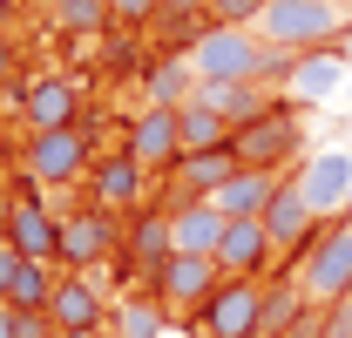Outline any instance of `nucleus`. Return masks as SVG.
Masks as SVG:
<instances>
[{
	"label": "nucleus",
	"instance_id": "nucleus-9",
	"mask_svg": "<svg viewBox=\"0 0 352 338\" xmlns=\"http://www.w3.org/2000/svg\"><path fill=\"white\" fill-rule=\"evenodd\" d=\"M346 82H352L346 47H311V54H292V68H285V102H332Z\"/></svg>",
	"mask_w": 352,
	"mask_h": 338
},
{
	"label": "nucleus",
	"instance_id": "nucleus-20",
	"mask_svg": "<svg viewBox=\"0 0 352 338\" xmlns=\"http://www.w3.org/2000/svg\"><path fill=\"white\" fill-rule=\"evenodd\" d=\"M278 176H285V169H237L230 183H217V190H210V203H217L223 216H264L271 190H278Z\"/></svg>",
	"mask_w": 352,
	"mask_h": 338
},
{
	"label": "nucleus",
	"instance_id": "nucleus-27",
	"mask_svg": "<svg viewBox=\"0 0 352 338\" xmlns=\"http://www.w3.org/2000/svg\"><path fill=\"white\" fill-rule=\"evenodd\" d=\"M156 14H163V0H109L116 27H156Z\"/></svg>",
	"mask_w": 352,
	"mask_h": 338
},
{
	"label": "nucleus",
	"instance_id": "nucleus-34",
	"mask_svg": "<svg viewBox=\"0 0 352 338\" xmlns=\"http://www.w3.org/2000/svg\"><path fill=\"white\" fill-rule=\"evenodd\" d=\"M7 21H14V0H0V27H7Z\"/></svg>",
	"mask_w": 352,
	"mask_h": 338
},
{
	"label": "nucleus",
	"instance_id": "nucleus-23",
	"mask_svg": "<svg viewBox=\"0 0 352 338\" xmlns=\"http://www.w3.org/2000/svg\"><path fill=\"white\" fill-rule=\"evenodd\" d=\"M176 122H183V149H217V142L237 135V122H223L217 109H204V102H183Z\"/></svg>",
	"mask_w": 352,
	"mask_h": 338
},
{
	"label": "nucleus",
	"instance_id": "nucleus-32",
	"mask_svg": "<svg viewBox=\"0 0 352 338\" xmlns=\"http://www.w3.org/2000/svg\"><path fill=\"white\" fill-rule=\"evenodd\" d=\"M271 338H318V318H311L305 332H298V325H292V332H271Z\"/></svg>",
	"mask_w": 352,
	"mask_h": 338
},
{
	"label": "nucleus",
	"instance_id": "nucleus-28",
	"mask_svg": "<svg viewBox=\"0 0 352 338\" xmlns=\"http://www.w3.org/2000/svg\"><path fill=\"white\" fill-rule=\"evenodd\" d=\"M271 0H210V21H230V27H258V14Z\"/></svg>",
	"mask_w": 352,
	"mask_h": 338
},
{
	"label": "nucleus",
	"instance_id": "nucleus-31",
	"mask_svg": "<svg viewBox=\"0 0 352 338\" xmlns=\"http://www.w3.org/2000/svg\"><path fill=\"white\" fill-rule=\"evenodd\" d=\"M54 338H109L102 325H75V332H54Z\"/></svg>",
	"mask_w": 352,
	"mask_h": 338
},
{
	"label": "nucleus",
	"instance_id": "nucleus-29",
	"mask_svg": "<svg viewBox=\"0 0 352 338\" xmlns=\"http://www.w3.org/2000/svg\"><path fill=\"white\" fill-rule=\"evenodd\" d=\"M318 338H352V297H339L332 311H318Z\"/></svg>",
	"mask_w": 352,
	"mask_h": 338
},
{
	"label": "nucleus",
	"instance_id": "nucleus-26",
	"mask_svg": "<svg viewBox=\"0 0 352 338\" xmlns=\"http://www.w3.org/2000/svg\"><path fill=\"white\" fill-rule=\"evenodd\" d=\"M163 311H170V304H163V297H156V304H122V332L129 338H163Z\"/></svg>",
	"mask_w": 352,
	"mask_h": 338
},
{
	"label": "nucleus",
	"instance_id": "nucleus-15",
	"mask_svg": "<svg viewBox=\"0 0 352 338\" xmlns=\"http://www.w3.org/2000/svg\"><path fill=\"white\" fill-rule=\"evenodd\" d=\"M271 230H264V216H230V230H223L217 244V271L223 278H258V271H271Z\"/></svg>",
	"mask_w": 352,
	"mask_h": 338
},
{
	"label": "nucleus",
	"instance_id": "nucleus-4",
	"mask_svg": "<svg viewBox=\"0 0 352 338\" xmlns=\"http://www.w3.org/2000/svg\"><path fill=\"white\" fill-rule=\"evenodd\" d=\"M21 169H28V183H41V190H68V183H82V176H88V128L82 122L34 128L28 149H21Z\"/></svg>",
	"mask_w": 352,
	"mask_h": 338
},
{
	"label": "nucleus",
	"instance_id": "nucleus-6",
	"mask_svg": "<svg viewBox=\"0 0 352 338\" xmlns=\"http://www.w3.org/2000/svg\"><path fill=\"white\" fill-rule=\"evenodd\" d=\"M237 163L244 169H298V149H305V122L278 102L271 115H258V122H244L237 135Z\"/></svg>",
	"mask_w": 352,
	"mask_h": 338
},
{
	"label": "nucleus",
	"instance_id": "nucleus-1",
	"mask_svg": "<svg viewBox=\"0 0 352 338\" xmlns=\"http://www.w3.org/2000/svg\"><path fill=\"white\" fill-rule=\"evenodd\" d=\"M183 54H190L197 82H285V68H292L285 47H271L258 27H230V21H210Z\"/></svg>",
	"mask_w": 352,
	"mask_h": 338
},
{
	"label": "nucleus",
	"instance_id": "nucleus-11",
	"mask_svg": "<svg viewBox=\"0 0 352 338\" xmlns=\"http://www.w3.org/2000/svg\"><path fill=\"white\" fill-rule=\"evenodd\" d=\"M122 149H129L142 169H170L176 156H183V122H176V109L170 102H149L129 122V142H122Z\"/></svg>",
	"mask_w": 352,
	"mask_h": 338
},
{
	"label": "nucleus",
	"instance_id": "nucleus-13",
	"mask_svg": "<svg viewBox=\"0 0 352 338\" xmlns=\"http://www.w3.org/2000/svg\"><path fill=\"white\" fill-rule=\"evenodd\" d=\"M0 230H7V244H14L21 257H41V264H54V251H61V216L47 210V203H34V196L7 203V210H0Z\"/></svg>",
	"mask_w": 352,
	"mask_h": 338
},
{
	"label": "nucleus",
	"instance_id": "nucleus-14",
	"mask_svg": "<svg viewBox=\"0 0 352 338\" xmlns=\"http://www.w3.org/2000/svg\"><path fill=\"white\" fill-rule=\"evenodd\" d=\"M223 230H230V216H223L210 196H197V203H170V251H183V257H217Z\"/></svg>",
	"mask_w": 352,
	"mask_h": 338
},
{
	"label": "nucleus",
	"instance_id": "nucleus-5",
	"mask_svg": "<svg viewBox=\"0 0 352 338\" xmlns=\"http://www.w3.org/2000/svg\"><path fill=\"white\" fill-rule=\"evenodd\" d=\"M197 325H204V338H264V284L258 278H217Z\"/></svg>",
	"mask_w": 352,
	"mask_h": 338
},
{
	"label": "nucleus",
	"instance_id": "nucleus-24",
	"mask_svg": "<svg viewBox=\"0 0 352 338\" xmlns=\"http://www.w3.org/2000/svg\"><path fill=\"white\" fill-rule=\"evenodd\" d=\"M190 95H197V68H190V54L176 47L170 61H163V68L149 75V102H170V109H183Z\"/></svg>",
	"mask_w": 352,
	"mask_h": 338
},
{
	"label": "nucleus",
	"instance_id": "nucleus-7",
	"mask_svg": "<svg viewBox=\"0 0 352 338\" xmlns=\"http://www.w3.org/2000/svg\"><path fill=\"white\" fill-rule=\"evenodd\" d=\"M264 230H271V251L278 257H305L311 244H318V216H311L305 190H298V169H285L278 176V190H271V203H264Z\"/></svg>",
	"mask_w": 352,
	"mask_h": 338
},
{
	"label": "nucleus",
	"instance_id": "nucleus-25",
	"mask_svg": "<svg viewBox=\"0 0 352 338\" xmlns=\"http://www.w3.org/2000/svg\"><path fill=\"white\" fill-rule=\"evenodd\" d=\"M47 14H54V27H68V34L116 27V21H109V0H47Z\"/></svg>",
	"mask_w": 352,
	"mask_h": 338
},
{
	"label": "nucleus",
	"instance_id": "nucleus-16",
	"mask_svg": "<svg viewBox=\"0 0 352 338\" xmlns=\"http://www.w3.org/2000/svg\"><path fill=\"white\" fill-rule=\"evenodd\" d=\"M75 115H82V88L68 82V75L28 82V95H21V122H28V135H34V128H68Z\"/></svg>",
	"mask_w": 352,
	"mask_h": 338
},
{
	"label": "nucleus",
	"instance_id": "nucleus-10",
	"mask_svg": "<svg viewBox=\"0 0 352 338\" xmlns=\"http://www.w3.org/2000/svg\"><path fill=\"white\" fill-rule=\"evenodd\" d=\"M237 142H217V149H183L170 163V203H197V196H210L217 183L237 176Z\"/></svg>",
	"mask_w": 352,
	"mask_h": 338
},
{
	"label": "nucleus",
	"instance_id": "nucleus-3",
	"mask_svg": "<svg viewBox=\"0 0 352 338\" xmlns=\"http://www.w3.org/2000/svg\"><path fill=\"white\" fill-rule=\"evenodd\" d=\"M298 291H305L311 311H332L352 291V216H332L318 230V244L298 257Z\"/></svg>",
	"mask_w": 352,
	"mask_h": 338
},
{
	"label": "nucleus",
	"instance_id": "nucleus-12",
	"mask_svg": "<svg viewBox=\"0 0 352 338\" xmlns=\"http://www.w3.org/2000/svg\"><path fill=\"white\" fill-rule=\"evenodd\" d=\"M217 278H223L217 257H183V251H176L149 284H156V297H163L170 311H204V297L217 291Z\"/></svg>",
	"mask_w": 352,
	"mask_h": 338
},
{
	"label": "nucleus",
	"instance_id": "nucleus-35",
	"mask_svg": "<svg viewBox=\"0 0 352 338\" xmlns=\"http://www.w3.org/2000/svg\"><path fill=\"white\" fill-rule=\"evenodd\" d=\"M346 297H352V291H346Z\"/></svg>",
	"mask_w": 352,
	"mask_h": 338
},
{
	"label": "nucleus",
	"instance_id": "nucleus-18",
	"mask_svg": "<svg viewBox=\"0 0 352 338\" xmlns=\"http://www.w3.org/2000/svg\"><path fill=\"white\" fill-rule=\"evenodd\" d=\"M142 176H149V169L135 163L129 149H122V156H102V163L88 169V183H95V210H135V203H142Z\"/></svg>",
	"mask_w": 352,
	"mask_h": 338
},
{
	"label": "nucleus",
	"instance_id": "nucleus-2",
	"mask_svg": "<svg viewBox=\"0 0 352 338\" xmlns=\"http://www.w3.org/2000/svg\"><path fill=\"white\" fill-rule=\"evenodd\" d=\"M258 34L285 54H311V47H339L352 34V0H271L258 14Z\"/></svg>",
	"mask_w": 352,
	"mask_h": 338
},
{
	"label": "nucleus",
	"instance_id": "nucleus-8",
	"mask_svg": "<svg viewBox=\"0 0 352 338\" xmlns=\"http://www.w3.org/2000/svg\"><path fill=\"white\" fill-rule=\"evenodd\" d=\"M298 190H305V203H311L318 223L352 216V149H311L305 163H298Z\"/></svg>",
	"mask_w": 352,
	"mask_h": 338
},
{
	"label": "nucleus",
	"instance_id": "nucleus-22",
	"mask_svg": "<svg viewBox=\"0 0 352 338\" xmlns=\"http://www.w3.org/2000/svg\"><path fill=\"white\" fill-rule=\"evenodd\" d=\"M54 278H61V271H54V264H41V257H21V264H14V278H7V304H14V311H47V297H54Z\"/></svg>",
	"mask_w": 352,
	"mask_h": 338
},
{
	"label": "nucleus",
	"instance_id": "nucleus-30",
	"mask_svg": "<svg viewBox=\"0 0 352 338\" xmlns=\"http://www.w3.org/2000/svg\"><path fill=\"white\" fill-rule=\"evenodd\" d=\"M0 338H21V311H14L7 297H0Z\"/></svg>",
	"mask_w": 352,
	"mask_h": 338
},
{
	"label": "nucleus",
	"instance_id": "nucleus-33",
	"mask_svg": "<svg viewBox=\"0 0 352 338\" xmlns=\"http://www.w3.org/2000/svg\"><path fill=\"white\" fill-rule=\"evenodd\" d=\"M7 68H14V47H7V34H0V75H7Z\"/></svg>",
	"mask_w": 352,
	"mask_h": 338
},
{
	"label": "nucleus",
	"instance_id": "nucleus-21",
	"mask_svg": "<svg viewBox=\"0 0 352 338\" xmlns=\"http://www.w3.org/2000/svg\"><path fill=\"white\" fill-rule=\"evenodd\" d=\"M170 257H176L170 251V203H163V210H142V216H135V230H129V264L142 271V278H156Z\"/></svg>",
	"mask_w": 352,
	"mask_h": 338
},
{
	"label": "nucleus",
	"instance_id": "nucleus-17",
	"mask_svg": "<svg viewBox=\"0 0 352 338\" xmlns=\"http://www.w3.org/2000/svg\"><path fill=\"white\" fill-rule=\"evenodd\" d=\"M102 257H109V210H68L61 216V251H54V264L88 271Z\"/></svg>",
	"mask_w": 352,
	"mask_h": 338
},
{
	"label": "nucleus",
	"instance_id": "nucleus-19",
	"mask_svg": "<svg viewBox=\"0 0 352 338\" xmlns=\"http://www.w3.org/2000/svg\"><path fill=\"white\" fill-rule=\"evenodd\" d=\"M47 318H54L61 332H75V325H102V291L88 284V271H61V278H54Z\"/></svg>",
	"mask_w": 352,
	"mask_h": 338
}]
</instances>
